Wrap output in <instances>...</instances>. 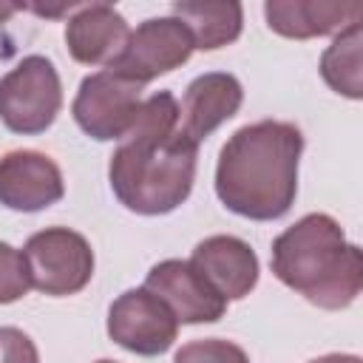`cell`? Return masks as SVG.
<instances>
[{
  "label": "cell",
  "mask_w": 363,
  "mask_h": 363,
  "mask_svg": "<svg viewBox=\"0 0 363 363\" xmlns=\"http://www.w3.org/2000/svg\"><path fill=\"white\" fill-rule=\"evenodd\" d=\"M199 145L179 133V102L170 91L142 99L133 128L119 139L108 179L122 207L164 216L187 201L196 182Z\"/></svg>",
  "instance_id": "1"
},
{
  "label": "cell",
  "mask_w": 363,
  "mask_h": 363,
  "mask_svg": "<svg viewBox=\"0 0 363 363\" xmlns=\"http://www.w3.org/2000/svg\"><path fill=\"white\" fill-rule=\"evenodd\" d=\"M303 133L292 122L261 119L238 128L216 164L218 201L250 221H275L298 196Z\"/></svg>",
  "instance_id": "2"
},
{
  "label": "cell",
  "mask_w": 363,
  "mask_h": 363,
  "mask_svg": "<svg viewBox=\"0 0 363 363\" xmlns=\"http://www.w3.org/2000/svg\"><path fill=\"white\" fill-rule=\"evenodd\" d=\"M272 275L320 309H346L363 289V252L326 213H306L269 250Z\"/></svg>",
  "instance_id": "3"
},
{
  "label": "cell",
  "mask_w": 363,
  "mask_h": 363,
  "mask_svg": "<svg viewBox=\"0 0 363 363\" xmlns=\"http://www.w3.org/2000/svg\"><path fill=\"white\" fill-rule=\"evenodd\" d=\"M62 108V85L54 62L28 54L0 79V122L11 133H45Z\"/></svg>",
  "instance_id": "4"
},
{
  "label": "cell",
  "mask_w": 363,
  "mask_h": 363,
  "mask_svg": "<svg viewBox=\"0 0 363 363\" xmlns=\"http://www.w3.org/2000/svg\"><path fill=\"white\" fill-rule=\"evenodd\" d=\"M23 258L31 286L51 298L77 295L94 278V250L88 238L71 227H45L34 233L23 247Z\"/></svg>",
  "instance_id": "5"
},
{
  "label": "cell",
  "mask_w": 363,
  "mask_h": 363,
  "mask_svg": "<svg viewBox=\"0 0 363 363\" xmlns=\"http://www.w3.org/2000/svg\"><path fill=\"white\" fill-rule=\"evenodd\" d=\"M193 51V34L179 17H147L128 34L125 48L108 65V71L128 82L147 85L150 79L182 68Z\"/></svg>",
  "instance_id": "6"
},
{
  "label": "cell",
  "mask_w": 363,
  "mask_h": 363,
  "mask_svg": "<svg viewBox=\"0 0 363 363\" xmlns=\"http://www.w3.org/2000/svg\"><path fill=\"white\" fill-rule=\"evenodd\" d=\"M142 108V85L128 82L116 74H88L74 96L71 113L79 130L96 142H119L136 122Z\"/></svg>",
  "instance_id": "7"
},
{
  "label": "cell",
  "mask_w": 363,
  "mask_h": 363,
  "mask_svg": "<svg viewBox=\"0 0 363 363\" xmlns=\"http://www.w3.org/2000/svg\"><path fill=\"white\" fill-rule=\"evenodd\" d=\"M179 335V320L167 303L145 286L125 289L108 309V337L142 357L164 354Z\"/></svg>",
  "instance_id": "8"
},
{
  "label": "cell",
  "mask_w": 363,
  "mask_h": 363,
  "mask_svg": "<svg viewBox=\"0 0 363 363\" xmlns=\"http://www.w3.org/2000/svg\"><path fill=\"white\" fill-rule=\"evenodd\" d=\"M145 289L159 295L179 323H216L227 312V301L190 261L182 258L153 264L145 278Z\"/></svg>",
  "instance_id": "9"
},
{
  "label": "cell",
  "mask_w": 363,
  "mask_h": 363,
  "mask_svg": "<svg viewBox=\"0 0 363 363\" xmlns=\"http://www.w3.org/2000/svg\"><path fill=\"white\" fill-rule=\"evenodd\" d=\"M65 196L60 164L40 150L0 156V204L17 213H40Z\"/></svg>",
  "instance_id": "10"
},
{
  "label": "cell",
  "mask_w": 363,
  "mask_h": 363,
  "mask_svg": "<svg viewBox=\"0 0 363 363\" xmlns=\"http://www.w3.org/2000/svg\"><path fill=\"white\" fill-rule=\"evenodd\" d=\"M244 102L241 82L227 71H207L199 74L179 105V133L199 145L207 139L218 125L233 119Z\"/></svg>",
  "instance_id": "11"
},
{
  "label": "cell",
  "mask_w": 363,
  "mask_h": 363,
  "mask_svg": "<svg viewBox=\"0 0 363 363\" xmlns=\"http://www.w3.org/2000/svg\"><path fill=\"white\" fill-rule=\"evenodd\" d=\"M190 264L224 301L247 298L261 275L255 250L235 235H210L193 247Z\"/></svg>",
  "instance_id": "12"
},
{
  "label": "cell",
  "mask_w": 363,
  "mask_h": 363,
  "mask_svg": "<svg viewBox=\"0 0 363 363\" xmlns=\"http://www.w3.org/2000/svg\"><path fill=\"white\" fill-rule=\"evenodd\" d=\"M128 34V20L108 3H82L65 23V45L79 65H111L125 48Z\"/></svg>",
  "instance_id": "13"
},
{
  "label": "cell",
  "mask_w": 363,
  "mask_h": 363,
  "mask_svg": "<svg viewBox=\"0 0 363 363\" xmlns=\"http://www.w3.org/2000/svg\"><path fill=\"white\" fill-rule=\"evenodd\" d=\"M363 9L357 3H323V0H267V26L289 40H312L340 34L352 23H360Z\"/></svg>",
  "instance_id": "14"
},
{
  "label": "cell",
  "mask_w": 363,
  "mask_h": 363,
  "mask_svg": "<svg viewBox=\"0 0 363 363\" xmlns=\"http://www.w3.org/2000/svg\"><path fill=\"white\" fill-rule=\"evenodd\" d=\"M173 17H179L193 34L196 48L216 51L241 37L244 28V6L235 0L210 3V0H176Z\"/></svg>",
  "instance_id": "15"
},
{
  "label": "cell",
  "mask_w": 363,
  "mask_h": 363,
  "mask_svg": "<svg viewBox=\"0 0 363 363\" xmlns=\"http://www.w3.org/2000/svg\"><path fill=\"white\" fill-rule=\"evenodd\" d=\"M360 43H363V26L352 23L340 34H335L332 45L320 57V77L323 82L349 99L363 96V68H360Z\"/></svg>",
  "instance_id": "16"
},
{
  "label": "cell",
  "mask_w": 363,
  "mask_h": 363,
  "mask_svg": "<svg viewBox=\"0 0 363 363\" xmlns=\"http://www.w3.org/2000/svg\"><path fill=\"white\" fill-rule=\"evenodd\" d=\"M173 363H250L247 352L224 337H201L184 343L176 354Z\"/></svg>",
  "instance_id": "17"
},
{
  "label": "cell",
  "mask_w": 363,
  "mask_h": 363,
  "mask_svg": "<svg viewBox=\"0 0 363 363\" xmlns=\"http://www.w3.org/2000/svg\"><path fill=\"white\" fill-rule=\"evenodd\" d=\"M31 289L28 264L17 247L0 241V303H14Z\"/></svg>",
  "instance_id": "18"
},
{
  "label": "cell",
  "mask_w": 363,
  "mask_h": 363,
  "mask_svg": "<svg viewBox=\"0 0 363 363\" xmlns=\"http://www.w3.org/2000/svg\"><path fill=\"white\" fill-rule=\"evenodd\" d=\"M0 363H40V352L23 329L0 326Z\"/></svg>",
  "instance_id": "19"
},
{
  "label": "cell",
  "mask_w": 363,
  "mask_h": 363,
  "mask_svg": "<svg viewBox=\"0 0 363 363\" xmlns=\"http://www.w3.org/2000/svg\"><path fill=\"white\" fill-rule=\"evenodd\" d=\"M20 9H23L20 3H0V60H11L17 51V43H14L9 26Z\"/></svg>",
  "instance_id": "20"
},
{
  "label": "cell",
  "mask_w": 363,
  "mask_h": 363,
  "mask_svg": "<svg viewBox=\"0 0 363 363\" xmlns=\"http://www.w3.org/2000/svg\"><path fill=\"white\" fill-rule=\"evenodd\" d=\"M309 363H360L357 354H340V352H332V354H323V357H315Z\"/></svg>",
  "instance_id": "21"
},
{
  "label": "cell",
  "mask_w": 363,
  "mask_h": 363,
  "mask_svg": "<svg viewBox=\"0 0 363 363\" xmlns=\"http://www.w3.org/2000/svg\"><path fill=\"white\" fill-rule=\"evenodd\" d=\"M94 363H116V360H108V357H102V360H94Z\"/></svg>",
  "instance_id": "22"
}]
</instances>
